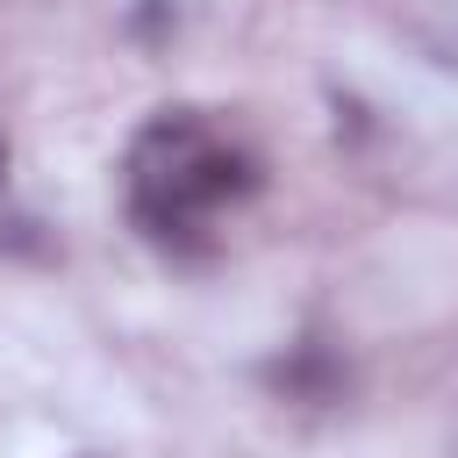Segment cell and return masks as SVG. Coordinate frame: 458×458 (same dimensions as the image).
Listing matches in <instances>:
<instances>
[{
	"mask_svg": "<svg viewBox=\"0 0 458 458\" xmlns=\"http://www.w3.org/2000/svg\"><path fill=\"white\" fill-rule=\"evenodd\" d=\"M279 379H286V386H293V394H308V401H329V394H336V379H344V372H336V365H329V358H322V351H301V358H293V365H286V372H279Z\"/></svg>",
	"mask_w": 458,
	"mask_h": 458,
	"instance_id": "cell-1",
	"label": "cell"
},
{
	"mask_svg": "<svg viewBox=\"0 0 458 458\" xmlns=\"http://www.w3.org/2000/svg\"><path fill=\"white\" fill-rule=\"evenodd\" d=\"M0 172H7V143H0Z\"/></svg>",
	"mask_w": 458,
	"mask_h": 458,
	"instance_id": "cell-2",
	"label": "cell"
}]
</instances>
